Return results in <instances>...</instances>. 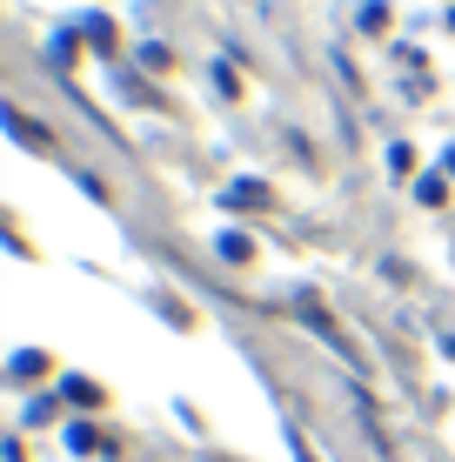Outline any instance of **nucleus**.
I'll return each mask as SVG.
<instances>
[{
	"label": "nucleus",
	"instance_id": "1",
	"mask_svg": "<svg viewBox=\"0 0 455 462\" xmlns=\"http://www.w3.org/2000/svg\"><path fill=\"white\" fill-rule=\"evenodd\" d=\"M295 309H302V322H308V328H315V336H322L328 348H335V356H341V362H349V369H355V348H349V342H341V328H335V322H328V309H322V301H315V295H302V301H295Z\"/></svg>",
	"mask_w": 455,
	"mask_h": 462
},
{
	"label": "nucleus",
	"instance_id": "2",
	"mask_svg": "<svg viewBox=\"0 0 455 462\" xmlns=\"http://www.w3.org/2000/svg\"><path fill=\"white\" fill-rule=\"evenodd\" d=\"M68 402L74 409H94V402H101V389H94L87 375H68Z\"/></svg>",
	"mask_w": 455,
	"mask_h": 462
}]
</instances>
